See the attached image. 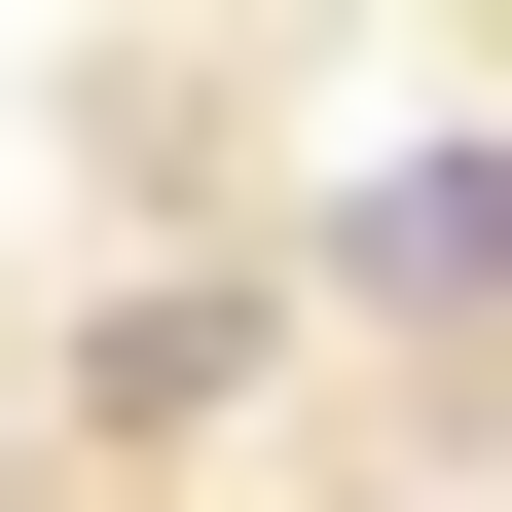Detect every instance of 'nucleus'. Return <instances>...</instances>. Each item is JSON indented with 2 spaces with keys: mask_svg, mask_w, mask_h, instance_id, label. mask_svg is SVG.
<instances>
[{
  "mask_svg": "<svg viewBox=\"0 0 512 512\" xmlns=\"http://www.w3.org/2000/svg\"><path fill=\"white\" fill-rule=\"evenodd\" d=\"M330 256H366V293H403V330H512V147H439V183H366Z\"/></svg>",
  "mask_w": 512,
  "mask_h": 512,
  "instance_id": "1",
  "label": "nucleus"
}]
</instances>
